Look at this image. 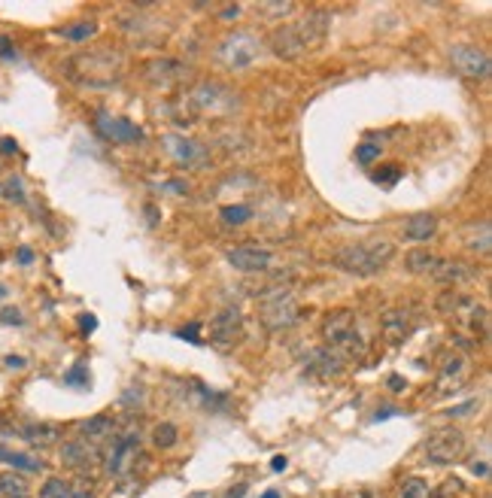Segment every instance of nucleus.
I'll return each mask as SVG.
<instances>
[{
	"label": "nucleus",
	"mask_w": 492,
	"mask_h": 498,
	"mask_svg": "<svg viewBox=\"0 0 492 498\" xmlns=\"http://www.w3.org/2000/svg\"><path fill=\"white\" fill-rule=\"evenodd\" d=\"M434 234H438V216L431 213H414L404 222V240L410 243H429Z\"/></svg>",
	"instance_id": "nucleus-18"
},
{
	"label": "nucleus",
	"mask_w": 492,
	"mask_h": 498,
	"mask_svg": "<svg viewBox=\"0 0 492 498\" xmlns=\"http://www.w3.org/2000/svg\"><path fill=\"white\" fill-rule=\"evenodd\" d=\"M468 489H465V483L459 477H450V480H444L438 489L429 492V498H465Z\"/></svg>",
	"instance_id": "nucleus-32"
},
{
	"label": "nucleus",
	"mask_w": 492,
	"mask_h": 498,
	"mask_svg": "<svg viewBox=\"0 0 492 498\" xmlns=\"http://www.w3.org/2000/svg\"><path fill=\"white\" fill-rule=\"evenodd\" d=\"M137 447H140V435H134V432H122V435H116L110 440L104 459H100L110 477H122V474L128 471V465L137 456Z\"/></svg>",
	"instance_id": "nucleus-9"
},
{
	"label": "nucleus",
	"mask_w": 492,
	"mask_h": 498,
	"mask_svg": "<svg viewBox=\"0 0 492 498\" xmlns=\"http://www.w3.org/2000/svg\"><path fill=\"white\" fill-rule=\"evenodd\" d=\"M371 179H374V183H380V186H395L398 179H402V167H398V164H383Z\"/></svg>",
	"instance_id": "nucleus-35"
},
{
	"label": "nucleus",
	"mask_w": 492,
	"mask_h": 498,
	"mask_svg": "<svg viewBox=\"0 0 492 498\" xmlns=\"http://www.w3.org/2000/svg\"><path fill=\"white\" fill-rule=\"evenodd\" d=\"M0 495H4V498H28L31 486L25 483L21 474L9 471V474H0Z\"/></svg>",
	"instance_id": "nucleus-25"
},
{
	"label": "nucleus",
	"mask_w": 492,
	"mask_h": 498,
	"mask_svg": "<svg viewBox=\"0 0 492 498\" xmlns=\"http://www.w3.org/2000/svg\"><path fill=\"white\" fill-rule=\"evenodd\" d=\"M228 265H231L234 270H240V274H261V270H268L273 265V253L268 246H234L225 253Z\"/></svg>",
	"instance_id": "nucleus-11"
},
{
	"label": "nucleus",
	"mask_w": 492,
	"mask_h": 498,
	"mask_svg": "<svg viewBox=\"0 0 492 498\" xmlns=\"http://www.w3.org/2000/svg\"><path fill=\"white\" fill-rule=\"evenodd\" d=\"M67 76L88 88H110L125 76V55L112 49L83 52L67 61Z\"/></svg>",
	"instance_id": "nucleus-2"
},
{
	"label": "nucleus",
	"mask_w": 492,
	"mask_h": 498,
	"mask_svg": "<svg viewBox=\"0 0 492 498\" xmlns=\"http://www.w3.org/2000/svg\"><path fill=\"white\" fill-rule=\"evenodd\" d=\"M258 319L268 332H286V328H292L301 319V304H298V298H295V292L286 289V286L283 289L273 286L268 292H261Z\"/></svg>",
	"instance_id": "nucleus-5"
},
{
	"label": "nucleus",
	"mask_w": 492,
	"mask_h": 498,
	"mask_svg": "<svg viewBox=\"0 0 492 498\" xmlns=\"http://www.w3.org/2000/svg\"><path fill=\"white\" fill-rule=\"evenodd\" d=\"M0 462H6V465H9V468H16V471H31V474L43 471V462H40V459H33V456H28V452H13V450H6Z\"/></svg>",
	"instance_id": "nucleus-27"
},
{
	"label": "nucleus",
	"mask_w": 492,
	"mask_h": 498,
	"mask_svg": "<svg viewBox=\"0 0 492 498\" xmlns=\"http://www.w3.org/2000/svg\"><path fill=\"white\" fill-rule=\"evenodd\" d=\"M441 258L431 253L429 246H417V249H410V253L404 255V267L410 270V274H431L434 267H438Z\"/></svg>",
	"instance_id": "nucleus-23"
},
{
	"label": "nucleus",
	"mask_w": 492,
	"mask_h": 498,
	"mask_svg": "<svg viewBox=\"0 0 492 498\" xmlns=\"http://www.w3.org/2000/svg\"><path fill=\"white\" fill-rule=\"evenodd\" d=\"M4 295H6V289H4V286H0V298H4Z\"/></svg>",
	"instance_id": "nucleus-53"
},
{
	"label": "nucleus",
	"mask_w": 492,
	"mask_h": 498,
	"mask_svg": "<svg viewBox=\"0 0 492 498\" xmlns=\"http://www.w3.org/2000/svg\"><path fill=\"white\" fill-rule=\"evenodd\" d=\"M256 13H261L268 21H283L286 16L295 13V4H289V0H265V4L256 6Z\"/></svg>",
	"instance_id": "nucleus-26"
},
{
	"label": "nucleus",
	"mask_w": 492,
	"mask_h": 498,
	"mask_svg": "<svg viewBox=\"0 0 492 498\" xmlns=\"http://www.w3.org/2000/svg\"><path fill=\"white\" fill-rule=\"evenodd\" d=\"M179 440V428L174 425V423H158L155 428H152V444L158 447V450H170Z\"/></svg>",
	"instance_id": "nucleus-28"
},
{
	"label": "nucleus",
	"mask_w": 492,
	"mask_h": 498,
	"mask_svg": "<svg viewBox=\"0 0 492 498\" xmlns=\"http://www.w3.org/2000/svg\"><path fill=\"white\" fill-rule=\"evenodd\" d=\"M0 322L4 325H21L25 316H21V310H16V307H6V310H0Z\"/></svg>",
	"instance_id": "nucleus-39"
},
{
	"label": "nucleus",
	"mask_w": 492,
	"mask_h": 498,
	"mask_svg": "<svg viewBox=\"0 0 492 498\" xmlns=\"http://www.w3.org/2000/svg\"><path fill=\"white\" fill-rule=\"evenodd\" d=\"M201 322H192L189 328H182V332H177V337H182V341H189V344H201Z\"/></svg>",
	"instance_id": "nucleus-40"
},
{
	"label": "nucleus",
	"mask_w": 492,
	"mask_h": 498,
	"mask_svg": "<svg viewBox=\"0 0 492 498\" xmlns=\"http://www.w3.org/2000/svg\"><path fill=\"white\" fill-rule=\"evenodd\" d=\"M240 337H244V313H240L237 307H225L213 316L210 322V344L216 349H222V353H228V349H234L240 344Z\"/></svg>",
	"instance_id": "nucleus-7"
},
{
	"label": "nucleus",
	"mask_w": 492,
	"mask_h": 498,
	"mask_svg": "<svg viewBox=\"0 0 492 498\" xmlns=\"http://www.w3.org/2000/svg\"><path fill=\"white\" fill-rule=\"evenodd\" d=\"M95 128L104 140L110 143H140L143 140V128H137L134 122L128 119H119V116H107V112H100L95 119Z\"/></svg>",
	"instance_id": "nucleus-13"
},
{
	"label": "nucleus",
	"mask_w": 492,
	"mask_h": 498,
	"mask_svg": "<svg viewBox=\"0 0 492 498\" xmlns=\"http://www.w3.org/2000/svg\"><path fill=\"white\" fill-rule=\"evenodd\" d=\"M471 471L477 474V477H486V474H489V465H486V462H471Z\"/></svg>",
	"instance_id": "nucleus-47"
},
{
	"label": "nucleus",
	"mask_w": 492,
	"mask_h": 498,
	"mask_svg": "<svg viewBox=\"0 0 492 498\" xmlns=\"http://www.w3.org/2000/svg\"><path fill=\"white\" fill-rule=\"evenodd\" d=\"M64 383L67 386H73V389H88V383H91V374H88V365H73L70 371L64 374Z\"/></svg>",
	"instance_id": "nucleus-34"
},
{
	"label": "nucleus",
	"mask_w": 492,
	"mask_h": 498,
	"mask_svg": "<svg viewBox=\"0 0 492 498\" xmlns=\"http://www.w3.org/2000/svg\"><path fill=\"white\" fill-rule=\"evenodd\" d=\"M164 146H167V152L177 158L179 164H201L204 161V149L194 140H182V137H167L164 140Z\"/></svg>",
	"instance_id": "nucleus-22"
},
{
	"label": "nucleus",
	"mask_w": 492,
	"mask_h": 498,
	"mask_svg": "<svg viewBox=\"0 0 492 498\" xmlns=\"http://www.w3.org/2000/svg\"><path fill=\"white\" fill-rule=\"evenodd\" d=\"M19 435L25 438L31 447H52V444H58V440H61V425H55V423H28Z\"/></svg>",
	"instance_id": "nucleus-19"
},
{
	"label": "nucleus",
	"mask_w": 492,
	"mask_h": 498,
	"mask_svg": "<svg viewBox=\"0 0 492 498\" xmlns=\"http://www.w3.org/2000/svg\"><path fill=\"white\" fill-rule=\"evenodd\" d=\"M16 258H19L21 265H31V262H33V253H31L28 246H19V253H16Z\"/></svg>",
	"instance_id": "nucleus-44"
},
{
	"label": "nucleus",
	"mask_w": 492,
	"mask_h": 498,
	"mask_svg": "<svg viewBox=\"0 0 492 498\" xmlns=\"http://www.w3.org/2000/svg\"><path fill=\"white\" fill-rule=\"evenodd\" d=\"M465 246L471 249V253L477 255H489V249H492V228H489V219H480V222H471L465 228Z\"/></svg>",
	"instance_id": "nucleus-20"
},
{
	"label": "nucleus",
	"mask_w": 492,
	"mask_h": 498,
	"mask_svg": "<svg viewBox=\"0 0 492 498\" xmlns=\"http://www.w3.org/2000/svg\"><path fill=\"white\" fill-rule=\"evenodd\" d=\"M0 152H16V140L4 137V140H0Z\"/></svg>",
	"instance_id": "nucleus-49"
},
{
	"label": "nucleus",
	"mask_w": 492,
	"mask_h": 498,
	"mask_svg": "<svg viewBox=\"0 0 492 498\" xmlns=\"http://www.w3.org/2000/svg\"><path fill=\"white\" fill-rule=\"evenodd\" d=\"M40 498H70V483L61 477H49L40 486Z\"/></svg>",
	"instance_id": "nucleus-33"
},
{
	"label": "nucleus",
	"mask_w": 492,
	"mask_h": 498,
	"mask_svg": "<svg viewBox=\"0 0 492 498\" xmlns=\"http://www.w3.org/2000/svg\"><path fill=\"white\" fill-rule=\"evenodd\" d=\"M414 328H417V316L410 313V310H402V307L386 310V316H383V337L392 346L404 344L407 337L414 334Z\"/></svg>",
	"instance_id": "nucleus-16"
},
{
	"label": "nucleus",
	"mask_w": 492,
	"mask_h": 498,
	"mask_svg": "<svg viewBox=\"0 0 492 498\" xmlns=\"http://www.w3.org/2000/svg\"><path fill=\"white\" fill-rule=\"evenodd\" d=\"M4 361H6V368H13V371H21V368H25V365H28V361H25V359H21V356H6Z\"/></svg>",
	"instance_id": "nucleus-43"
},
{
	"label": "nucleus",
	"mask_w": 492,
	"mask_h": 498,
	"mask_svg": "<svg viewBox=\"0 0 492 498\" xmlns=\"http://www.w3.org/2000/svg\"><path fill=\"white\" fill-rule=\"evenodd\" d=\"M143 76H146V83L155 88H170L186 76V64L177 58H152L143 64Z\"/></svg>",
	"instance_id": "nucleus-15"
},
{
	"label": "nucleus",
	"mask_w": 492,
	"mask_h": 498,
	"mask_svg": "<svg viewBox=\"0 0 492 498\" xmlns=\"http://www.w3.org/2000/svg\"><path fill=\"white\" fill-rule=\"evenodd\" d=\"M431 277H434V282H441V286L459 292L462 286H471V282L480 277V270L474 265L462 262V258H441L438 267L431 270Z\"/></svg>",
	"instance_id": "nucleus-12"
},
{
	"label": "nucleus",
	"mask_w": 492,
	"mask_h": 498,
	"mask_svg": "<svg viewBox=\"0 0 492 498\" xmlns=\"http://www.w3.org/2000/svg\"><path fill=\"white\" fill-rule=\"evenodd\" d=\"M462 371H465L462 353H441V359H438L441 383H453V389H456V383L462 380Z\"/></svg>",
	"instance_id": "nucleus-24"
},
{
	"label": "nucleus",
	"mask_w": 492,
	"mask_h": 498,
	"mask_svg": "<svg viewBox=\"0 0 492 498\" xmlns=\"http://www.w3.org/2000/svg\"><path fill=\"white\" fill-rule=\"evenodd\" d=\"M4 195H6L9 201H16V203L25 201V191H21V179H19V176H13V179H9V183L4 186Z\"/></svg>",
	"instance_id": "nucleus-37"
},
{
	"label": "nucleus",
	"mask_w": 492,
	"mask_h": 498,
	"mask_svg": "<svg viewBox=\"0 0 492 498\" xmlns=\"http://www.w3.org/2000/svg\"><path fill=\"white\" fill-rule=\"evenodd\" d=\"M477 407V398H471V401H465V404H456V407H450L447 410V416H468Z\"/></svg>",
	"instance_id": "nucleus-41"
},
{
	"label": "nucleus",
	"mask_w": 492,
	"mask_h": 498,
	"mask_svg": "<svg viewBox=\"0 0 492 498\" xmlns=\"http://www.w3.org/2000/svg\"><path fill=\"white\" fill-rule=\"evenodd\" d=\"M79 438L88 440L91 447H100L107 444V440L116 438V420H112L110 413H100V416H91V420H85L83 425H79Z\"/></svg>",
	"instance_id": "nucleus-17"
},
{
	"label": "nucleus",
	"mask_w": 492,
	"mask_h": 498,
	"mask_svg": "<svg viewBox=\"0 0 492 498\" xmlns=\"http://www.w3.org/2000/svg\"><path fill=\"white\" fill-rule=\"evenodd\" d=\"M380 158V143H359L356 146V161L359 164H374Z\"/></svg>",
	"instance_id": "nucleus-36"
},
{
	"label": "nucleus",
	"mask_w": 492,
	"mask_h": 498,
	"mask_svg": "<svg viewBox=\"0 0 492 498\" xmlns=\"http://www.w3.org/2000/svg\"><path fill=\"white\" fill-rule=\"evenodd\" d=\"M386 383H389V389H392V392H404L407 389V380L402 377V374H392Z\"/></svg>",
	"instance_id": "nucleus-42"
},
{
	"label": "nucleus",
	"mask_w": 492,
	"mask_h": 498,
	"mask_svg": "<svg viewBox=\"0 0 492 498\" xmlns=\"http://www.w3.org/2000/svg\"><path fill=\"white\" fill-rule=\"evenodd\" d=\"M307 371L316 374V377H335V374L343 371V361L337 359L335 349L323 346V349H316V353L310 356V361H307Z\"/></svg>",
	"instance_id": "nucleus-21"
},
{
	"label": "nucleus",
	"mask_w": 492,
	"mask_h": 498,
	"mask_svg": "<svg viewBox=\"0 0 492 498\" xmlns=\"http://www.w3.org/2000/svg\"><path fill=\"white\" fill-rule=\"evenodd\" d=\"M64 40H70V43H85L91 40L98 33V25L95 21H79V25H70V28H64Z\"/></svg>",
	"instance_id": "nucleus-31"
},
{
	"label": "nucleus",
	"mask_w": 492,
	"mask_h": 498,
	"mask_svg": "<svg viewBox=\"0 0 492 498\" xmlns=\"http://www.w3.org/2000/svg\"><path fill=\"white\" fill-rule=\"evenodd\" d=\"M237 13H240V6H225L222 9V18H237Z\"/></svg>",
	"instance_id": "nucleus-51"
},
{
	"label": "nucleus",
	"mask_w": 492,
	"mask_h": 498,
	"mask_svg": "<svg viewBox=\"0 0 492 498\" xmlns=\"http://www.w3.org/2000/svg\"><path fill=\"white\" fill-rule=\"evenodd\" d=\"M286 465H289V459H286V456H273V462H271L273 471H286Z\"/></svg>",
	"instance_id": "nucleus-48"
},
{
	"label": "nucleus",
	"mask_w": 492,
	"mask_h": 498,
	"mask_svg": "<svg viewBox=\"0 0 492 498\" xmlns=\"http://www.w3.org/2000/svg\"><path fill=\"white\" fill-rule=\"evenodd\" d=\"M0 55H4V58H16L13 43H9V40H0Z\"/></svg>",
	"instance_id": "nucleus-45"
},
{
	"label": "nucleus",
	"mask_w": 492,
	"mask_h": 498,
	"mask_svg": "<svg viewBox=\"0 0 492 498\" xmlns=\"http://www.w3.org/2000/svg\"><path fill=\"white\" fill-rule=\"evenodd\" d=\"M395 413H402V410H398V407H386V410H383V413H377L374 420H386V416H395Z\"/></svg>",
	"instance_id": "nucleus-50"
},
{
	"label": "nucleus",
	"mask_w": 492,
	"mask_h": 498,
	"mask_svg": "<svg viewBox=\"0 0 492 498\" xmlns=\"http://www.w3.org/2000/svg\"><path fill=\"white\" fill-rule=\"evenodd\" d=\"M79 325H83V332H95V328H98V319H95V316H83V319H79Z\"/></svg>",
	"instance_id": "nucleus-46"
},
{
	"label": "nucleus",
	"mask_w": 492,
	"mask_h": 498,
	"mask_svg": "<svg viewBox=\"0 0 492 498\" xmlns=\"http://www.w3.org/2000/svg\"><path fill=\"white\" fill-rule=\"evenodd\" d=\"M256 58H258V40L246 31L231 33V37L222 40V46H219V61L225 67H231V70H244V67H249Z\"/></svg>",
	"instance_id": "nucleus-8"
},
{
	"label": "nucleus",
	"mask_w": 492,
	"mask_h": 498,
	"mask_svg": "<svg viewBox=\"0 0 492 498\" xmlns=\"http://www.w3.org/2000/svg\"><path fill=\"white\" fill-rule=\"evenodd\" d=\"M261 498H280V492H277V489H268V492L261 495Z\"/></svg>",
	"instance_id": "nucleus-52"
},
{
	"label": "nucleus",
	"mask_w": 492,
	"mask_h": 498,
	"mask_svg": "<svg viewBox=\"0 0 492 498\" xmlns=\"http://www.w3.org/2000/svg\"><path fill=\"white\" fill-rule=\"evenodd\" d=\"M340 498H383V495L377 489H371V486H356V489L340 492Z\"/></svg>",
	"instance_id": "nucleus-38"
},
{
	"label": "nucleus",
	"mask_w": 492,
	"mask_h": 498,
	"mask_svg": "<svg viewBox=\"0 0 492 498\" xmlns=\"http://www.w3.org/2000/svg\"><path fill=\"white\" fill-rule=\"evenodd\" d=\"M392 255H395L392 240H386V237H365L359 243L337 249L335 265L352 277H374L392 262Z\"/></svg>",
	"instance_id": "nucleus-3"
},
{
	"label": "nucleus",
	"mask_w": 492,
	"mask_h": 498,
	"mask_svg": "<svg viewBox=\"0 0 492 498\" xmlns=\"http://www.w3.org/2000/svg\"><path fill=\"white\" fill-rule=\"evenodd\" d=\"M328 25H331V18L323 13V9H310L304 18L277 25L271 31V37H268L271 52L277 55V58H283V61L301 58V55L323 46V40L328 33Z\"/></svg>",
	"instance_id": "nucleus-1"
},
{
	"label": "nucleus",
	"mask_w": 492,
	"mask_h": 498,
	"mask_svg": "<svg viewBox=\"0 0 492 498\" xmlns=\"http://www.w3.org/2000/svg\"><path fill=\"white\" fill-rule=\"evenodd\" d=\"M4 452H6V450H4V447H0V459H4Z\"/></svg>",
	"instance_id": "nucleus-54"
},
{
	"label": "nucleus",
	"mask_w": 492,
	"mask_h": 498,
	"mask_svg": "<svg viewBox=\"0 0 492 498\" xmlns=\"http://www.w3.org/2000/svg\"><path fill=\"white\" fill-rule=\"evenodd\" d=\"M323 337H325V346L335 349L343 365H347V361H359L365 356V349H368V344H365V337H362L359 325H356V313H352V310L328 313L325 322H323Z\"/></svg>",
	"instance_id": "nucleus-4"
},
{
	"label": "nucleus",
	"mask_w": 492,
	"mask_h": 498,
	"mask_svg": "<svg viewBox=\"0 0 492 498\" xmlns=\"http://www.w3.org/2000/svg\"><path fill=\"white\" fill-rule=\"evenodd\" d=\"M98 462H100V450L91 447L83 438H73V440H64L61 444V465L64 468L88 471V468H95Z\"/></svg>",
	"instance_id": "nucleus-14"
},
{
	"label": "nucleus",
	"mask_w": 492,
	"mask_h": 498,
	"mask_svg": "<svg viewBox=\"0 0 492 498\" xmlns=\"http://www.w3.org/2000/svg\"><path fill=\"white\" fill-rule=\"evenodd\" d=\"M465 450L468 440L462 428H441L422 444V456H426L429 465H453L465 456Z\"/></svg>",
	"instance_id": "nucleus-6"
},
{
	"label": "nucleus",
	"mask_w": 492,
	"mask_h": 498,
	"mask_svg": "<svg viewBox=\"0 0 492 498\" xmlns=\"http://www.w3.org/2000/svg\"><path fill=\"white\" fill-rule=\"evenodd\" d=\"M450 64L453 70L465 76V79H486L489 70H492V61L489 55L480 49V46H471V43H462V46H453L450 52Z\"/></svg>",
	"instance_id": "nucleus-10"
},
{
	"label": "nucleus",
	"mask_w": 492,
	"mask_h": 498,
	"mask_svg": "<svg viewBox=\"0 0 492 498\" xmlns=\"http://www.w3.org/2000/svg\"><path fill=\"white\" fill-rule=\"evenodd\" d=\"M219 216L225 225H246L253 219V207H246V203H234V207H222Z\"/></svg>",
	"instance_id": "nucleus-30"
},
{
	"label": "nucleus",
	"mask_w": 492,
	"mask_h": 498,
	"mask_svg": "<svg viewBox=\"0 0 492 498\" xmlns=\"http://www.w3.org/2000/svg\"><path fill=\"white\" fill-rule=\"evenodd\" d=\"M429 492H431V486L422 477H404L402 486H398V495L402 498H429Z\"/></svg>",
	"instance_id": "nucleus-29"
}]
</instances>
